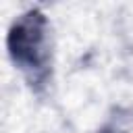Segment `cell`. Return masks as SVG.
<instances>
[{
  "label": "cell",
  "mask_w": 133,
  "mask_h": 133,
  "mask_svg": "<svg viewBox=\"0 0 133 133\" xmlns=\"http://www.w3.org/2000/svg\"><path fill=\"white\" fill-rule=\"evenodd\" d=\"M98 133H125V131H121L118 127H110V125H108V127H104V129L98 131Z\"/></svg>",
  "instance_id": "7a4b0ae2"
},
{
  "label": "cell",
  "mask_w": 133,
  "mask_h": 133,
  "mask_svg": "<svg viewBox=\"0 0 133 133\" xmlns=\"http://www.w3.org/2000/svg\"><path fill=\"white\" fill-rule=\"evenodd\" d=\"M6 50L31 91L42 94L52 81V42L50 21L39 8H29L12 21L6 33Z\"/></svg>",
  "instance_id": "6da1fadb"
}]
</instances>
